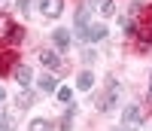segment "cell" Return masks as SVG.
Instances as JSON below:
<instances>
[{
  "label": "cell",
  "instance_id": "1",
  "mask_svg": "<svg viewBox=\"0 0 152 131\" xmlns=\"http://www.w3.org/2000/svg\"><path fill=\"white\" fill-rule=\"evenodd\" d=\"M140 125H143V110H140V107H125V113H122V128H125V131H140Z\"/></svg>",
  "mask_w": 152,
  "mask_h": 131
},
{
  "label": "cell",
  "instance_id": "2",
  "mask_svg": "<svg viewBox=\"0 0 152 131\" xmlns=\"http://www.w3.org/2000/svg\"><path fill=\"white\" fill-rule=\"evenodd\" d=\"M40 9H43V15H46V18H58V15H61V9H64V0H43Z\"/></svg>",
  "mask_w": 152,
  "mask_h": 131
},
{
  "label": "cell",
  "instance_id": "3",
  "mask_svg": "<svg viewBox=\"0 0 152 131\" xmlns=\"http://www.w3.org/2000/svg\"><path fill=\"white\" fill-rule=\"evenodd\" d=\"M116 95H119V85H110V91L104 98H97V107L100 110H113V104H116Z\"/></svg>",
  "mask_w": 152,
  "mask_h": 131
},
{
  "label": "cell",
  "instance_id": "4",
  "mask_svg": "<svg viewBox=\"0 0 152 131\" xmlns=\"http://www.w3.org/2000/svg\"><path fill=\"white\" fill-rule=\"evenodd\" d=\"M104 37H107V28H104V24H91V28H88L85 31V37H82V40H104Z\"/></svg>",
  "mask_w": 152,
  "mask_h": 131
},
{
  "label": "cell",
  "instance_id": "5",
  "mask_svg": "<svg viewBox=\"0 0 152 131\" xmlns=\"http://www.w3.org/2000/svg\"><path fill=\"white\" fill-rule=\"evenodd\" d=\"M37 85H40V91H49V95H52V91H58V79H55V76H40V82H37Z\"/></svg>",
  "mask_w": 152,
  "mask_h": 131
},
{
  "label": "cell",
  "instance_id": "6",
  "mask_svg": "<svg viewBox=\"0 0 152 131\" xmlns=\"http://www.w3.org/2000/svg\"><path fill=\"white\" fill-rule=\"evenodd\" d=\"M40 61L46 64V67H61V58L55 55V52H49V49H43V52H40Z\"/></svg>",
  "mask_w": 152,
  "mask_h": 131
},
{
  "label": "cell",
  "instance_id": "7",
  "mask_svg": "<svg viewBox=\"0 0 152 131\" xmlns=\"http://www.w3.org/2000/svg\"><path fill=\"white\" fill-rule=\"evenodd\" d=\"M52 40H55V46H58V49H67V46H70V34H67L64 28H58V31L52 34Z\"/></svg>",
  "mask_w": 152,
  "mask_h": 131
},
{
  "label": "cell",
  "instance_id": "8",
  "mask_svg": "<svg viewBox=\"0 0 152 131\" xmlns=\"http://www.w3.org/2000/svg\"><path fill=\"white\" fill-rule=\"evenodd\" d=\"M15 79H18V85L31 82V67H28V64H18V67H15Z\"/></svg>",
  "mask_w": 152,
  "mask_h": 131
},
{
  "label": "cell",
  "instance_id": "9",
  "mask_svg": "<svg viewBox=\"0 0 152 131\" xmlns=\"http://www.w3.org/2000/svg\"><path fill=\"white\" fill-rule=\"evenodd\" d=\"M12 18L9 15H0V40H6V37H12Z\"/></svg>",
  "mask_w": 152,
  "mask_h": 131
},
{
  "label": "cell",
  "instance_id": "10",
  "mask_svg": "<svg viewBox=\"0 0 152 131\" xmlns=\"http://www.w3.org/2000/svg\"><path fill=\"white\" fill-rule=\"evenodd\" d=\"M76 85H79L82 91H88V88H91V85H94V76H91V73H88V70H85V73H79V79H76Z\"/></svg>",
  "mask_w": 152,
  "mask_h": 131
},
{
  "label": "cell",
  "instance_id": "11",
  "mask_svg": "<svg viewBox=\"0 0 152 131\" xmlns=\"http://www.w3.org/2000/svg\"><path fill=\"white\" fill-rule=\"evenodd\" d=\"M97 9H100V15H113V12H116V3H113V0H100V3H97Z\"/></svg>",
  "mask_w": 152,
  "mask_h": 131
},
{
  "label": "cell",
  "instance_id": "12",
  "mask_svg": "<svg viewBox=\"0 0 152 131\" xmlns=\"http://www.w3.org/2000/svg\"><path fill=\"white\" fill-rule=\"evenodd\" d=\"M31 131H52V122H46V119H34V122H31Z\"/></svg>",
  "mask_w": 152,
  "mask_h": 131
},
{
  "label": "cell",
  "instance_id": "13",
  "mask_svg": "<svg viewBox=\"0 0 152 131\" xmlns=\"http://www.w3.org/2000/svg\"><path fill=\"white\" fill-rule=\"evenodd\" d=\"M15 128V116H0V131H12Z\"/></svg>",
  "mask_w": 152,
  "mask_h": 131
},
{
  "label": "cell",
  "instance_id": "14",
  "mask_svg": "<svg viewBox=\"0 0 152 131\" xmlns=\"http://www.w3.org/2000/svg\"><path fill=\"white\" fill-rule=\"evenodd\" d=\"M55 95H58V101H64V104H70V101H73V91H70V88H58Z\"/></svg>",
  "mask_w": 152,
  "mask_h": 131
},
{
  "label": "cell",
  "instance_id": "15",
  "mask_svg": "<svg viewBox=\"0 0 152 131\" xmlns=\"http://www.w3.org/2000/svg\"><path fill=\"white\" fill-rule=\"evenodd\" d=\"M15 101H18V107H28V104L34 101V95H31V91H21V95H18Z\"/></svg>",
  "mask_w": 152,
  "mask_h": 131
},
{
  "label": "cell",
  "instance_id": "16",
  "mask_svg": "<svg viewBox=\"0 0 152 131\" xmlns=\"http://www.w3.org/2000/svg\"><path fill=\"white\" fill-rule=\"evenodd\" d=\"M94 58H97V52H94V49H85V52H82V61H88V64H91Z\"/></svg>",
  "mask_w": 152,
  "mask_h": 131
},
{
  "label": "cell",
  "instance_id": "17",
  "mask_svg": "<svg viewBox=\"0 0 152 131\" xmlns=\"http://www.w3.org/2000/svg\"><path fill=\"white\" fill-rule=\"evenodd\" d=\"M12 67V55H3V58H0V70H9Z\"/></svg>",
  "mask_w": 152,
  "mask_h": 131
},
{
  "label": "cell",
  "instance_id": "18",
  "mask_svg": "<svg viewBox=\"0 0 152 131\" xmlns=\"http://www.w3.org/2000/svg\"><path fill=\"white\" fill-rule=\"evenodd\" d=\"M21 34H24V31H21V28H15V31H12V37H9V40H12V43H18V40H21Z\"/></svg>",
  "mask_w": 152,
  "mask_h": 131
},
{
  "label": "cell",
  "instance_id": "19",
  "mask_svg": "<svg viewBox=\"0 0 152 131\" xmlns=\"http://www.w3.org/2000/svg\"><path fill=\"white\" fill-rule=\"evenodd\" d=\"M3 98H6V91H3V88H0V101H3Z\"/></svg>",
  "mask_w": 152,
  "mask_h": 131
},
{
  "label": "cell",
  "instance_id": "20",
  "mask_svg": "<svg viewBox=\"0 0 152 131\" xmlns=\"http://www.w3.org/2000/svg\"><path fill=\"white\" fill-rule=\"evenodd\" d=\"M149 88H152V76H149Z\"/></svg>",
  "mask_w": 152,
  "mask_h": 131
}]
</instances>
